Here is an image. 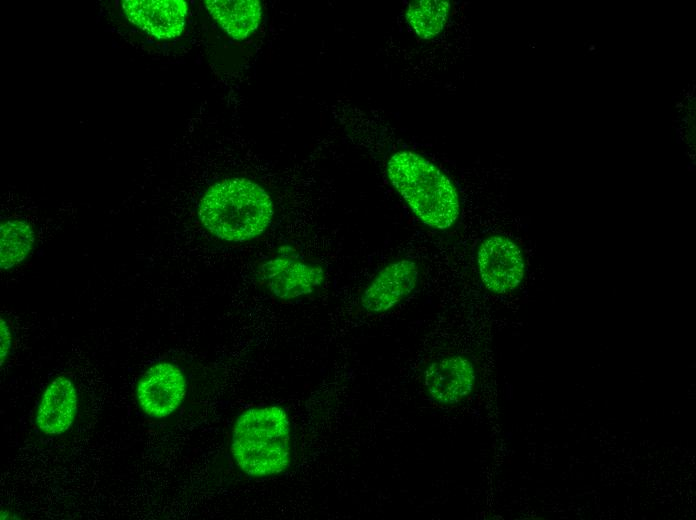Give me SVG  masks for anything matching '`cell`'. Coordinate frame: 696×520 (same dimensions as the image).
<instances>
[{"instance_id": "cell-2", "label": "cell", "mask_w": 696, "mask_h": 520, "mask_svg": "<svg viewBox=\"0 0 696 520\" xmlns=\"http://www.w3.org/2000/svg\"><path fill=\"white\" fill-rule=\"evenodd\" d=\"M387 176L425 225L447 230L458 221L461 202L455 184L424 156L409 150L395 152L388 160Z\"/></svg>"}, {"instance_id": "cell-8", "label": "cell", "mask_w": 696, "mask_h": 520, "mask_svg": "<svg viewBox=\"0 0 696 520\" xmlns=\"http://www.w3.org/2000/svg\"><path fill=\"white\" fill-rule=\"evenodd\" d=\"M477 379L474 363L463 355L432 362L425 371V386L431 399L454 405L471 394Z\"/></svg>"}, {"instance_id": "cell-1", "label": "cell", "mask_w": 696, "mask_h": 520, "mask_svg": "<svg viewBox=\"0 0 696 520\" xmlns=\"http://www.w3.org/2000/svg\"><path fill=\"white\" fill-rule=\"evenodd\" d=\"M198 215L213 236L242 243L266 231L273 219L274 205L258 183L236 177L210 186L200 200Z\"/></svg>"}, {"instance_id": "cell-9", "label": "cell", "mask_w": 696, "mask_h": 520, "mask_svg": "<svg viewBox=\"0 0 696 520\" xmlns=\"http://www.w3.org/2000/svg\"><path fill=\"white\" fill-rule=\"evenodd\" d=\"M127 18L140 29L159 39H170L182 33L187 14L183 0H124Z\"/></svg>"}, {"instance_id": "cell-3", "label": "cell", "mask_w": 696, "mask_h": 520, "mask_svg": "<svg viewBox=\"0 0 696 520\" xmlns=\"http://www.w3.org/2000/svg\"><path fill=\"white\" fill-rule=\"evenodd\" d=\"M230 451L237 467L252 477L284 472L291 461V425L277 405L253 407L235 420Z\"/></svg>"}, {"instance_id": "cell-4", "label": "cell", "mask_w": 696, "mask_h": 520, "mask_svg": "<svg viewBox=\"0 0 696 520\" xmlns=\"http://www.w3.org/2000/svg\"><path fill=\"white\" fill-rule=\"evenodd\" d=\"M476 266L483 286L494 294L515 291L526 275V258L519 244L504 234H492L478 245Z\"/></svg>"}, {"instance_id": "cell-6", "label": "cell", "mask_w": 696, "mask_h": 520, "mask_svg": "<svg viewBox=\"0 0 696 520\" xmlns=\"http://www.w3.org/2000/svg\"><path fill=\"white\" fill-rule=\"evenodd\" d=\"M259 277L276 298L296 299L313 293L325 280L323 268L292 256H276L262 263Z\"/></svg>"}, {"instance_id": "cell-14", "label": "cell", "mask_w": 696, "mask_h": 520, "mask_svg": "<svg viewBox=\"0 0 696 520\" xmlns=\"http://www.w3.org/2000/svg\"><path fill=\"white\" fill-rule=\"evenodd\" d=\"M1 365H3L8 358L10 351L12 349V330L6 319L1 317Z\"/></svg>"}, {"instance_id": "cell-5", "label": "cell", "mask_w": 696, "mask_h": 520, "mask_svg": "<svg viewBox=\"0 0 696 520\" xmlns=\"http://www.w3.org/2000/svg\"><path fill=\"white\" fill-rule=\"evenodd\" d=\"M187 381L182 370L170 362L150 366L136 384V402L148 417L162 419L184 401Z\"/></svg>"}, {"instance_id": "cell-13", "label": "cell", "mask_w": 696, "mask_h": 520, "mask_svg": "<svg viewBox=\"0 0 696 520\" xmlns=\"http://www.w3.org/2000/svg\"><path fill=\"white\" fill-rule=\"evenodd\" d=\"M450 3L441 0H421L410 4L406 20L423 39H431L444 28L449 16Z\"/></svg>"}, {"instance_id": "cell-10", "label": "cell", "mask_w": 696, "mask_h": 520, "mask_svg": "<svg viewBox=\"0 0 696 520\" xmlns=\"http://www.w3.org/2000/svg\"><path fill=\"white\" fill-rule=\"evenodd\" d=\"M78 408V395L67 376L55 377L45 388L35 414L38 429L45 435H60L73 424Z\"/></svg>"}, {"instance_id": "cell-7", "label": "cell", "mask_w": 696, "mask_h": 520, "mask_svg": "<svg viewBox=\"0 0 696 520\" xmlns=\"http://www.w3.org/2000/svg\"><path fill=\"white\" fill-rule=\"evenodd\" d=\"M419 275V266L413 260L400 259L387 264L362 292V308L372 314L391 310L415 289Z\"/></svg>"}, {"instance_id": "cell-11", "label": "cell", "mask_w": 696, "mask_h": 520, "mask_svg": "<svg viewBox=\"0 0 696 520\" xmlns=\"http://www.w3.org/2000/svg\"><path fill=\"white\" fill-rule=\"evenodd\" d=\"M205 5L219 25L237 40L253 33L261 18L257 0H207Z\"/></svg>"}, {"instance_id": "cell-12", "label": "cell", "mask_w": 696, "mask_h": 520, "mask_svg": "<svg viewBox=\"0 0 696 520\" xmlns=\"http://www.w3.org/2000/svg\"><path fill=\"white\" fill-rule=\"evenodd\" d=\"M35 233L24 220H6L0 226V265L2 270L21 264L32 252Z\"/></svg>"}]
</instances>
